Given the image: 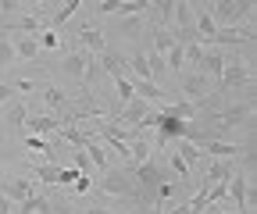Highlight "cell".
<instances>
[{
  "label": "cell",
  "mask_w": 257,
  "mask_h": 214,
  "mask_svg": "<svg viewBox=\"0 0 257 214\" xmlns=\"http://www.w3.org/2000/svg\"><path fill=\"white\" fill-rule=\"evenodd\" d=\"M204 8L218 29H232V22H250L253 0H218V4H204Z\"/></svg>",
  "instance_id": "cell-1"
},
{
  "label": "cell",
  "mask_w": 257,
  "mask_h": 214,
  "mask_svg": "<svg viewBox=\"0 0 257 214\" xmlns=\"http://www.w3.org/2000/svg\"><path fill=\"white\" fill-rule=\"evenodd\" d=\"M253 86V72L243 57H225V68L218 75V89L225 93V89H250Z\"/></svg>",
  "instance_id": "cell-2"
},
{
  "label": "cell",
  "mask_w": 257,
  "mask_h": 214,
  "mask_svg": "<svg viewBox=\"0 0 257 214\" xmlns=\"http://www.w3.org/2000/svg\"><path fill=\"white\" fill-rule=\"evenodd\" d=\"M96 189L107 193V196H121V200H128V203H140V189H136V182L128 178V175H121V171H107V178H104Z\"/></svg>",
  "instance_id": "cell-3"
},
{
  "label": "cell",
  "mask_w": 257,
  "mask_h": 214,
  "mask_svg": "<svg viewBox=\"0 0 257 214\" xmlns=\"http://www.w3.org/2000/svg\"><path fill=\"white\" fill-rule=\"evenodd\" d=\"M179 89H182V97L193 104V100H197V104H204V100H211L214 93H211V79L204 75V72H189V75H182L179 79Z\"/></svg>",
  "instance_id": "cell-4"
},
{
  "label": "cell",
  "mask_w": 257,
  "mask_h": 214,
  "mask_svg": "<svg viewBox=\"0 0 257 214\" xmlns=\"http://www.w3.org/2000/svg\"><path fill=\"white\" fill-rule=\"evenodd\" d=\"M250 175L246 171H232L229 178V200L236 203V214H250Z\"/></svg>",
  "instance_id": "cell-5"
},
{
  "label": "cell",
  "mask_w": 257,
  "mask_h": 214,
  "mask_svg": "<svg viewBox=\"0 0 257 214\" xmlns=\"http://www.w3.org/2000/svg\"><path fill=\"white\" fill-rule=\"evenodd\" d=\"M0 193H4V196L18 207V203H25L32 193H36V189H32V182H29L25 175H15V178H4V182H0Z\"/></svg>",
  "instance_id": "cell-6"
},
{
  "label": "cell",
  "mask_w": 257,
  "mask_h": 214,
  "mask_svg": "<svg viewBox=\"0 0 257 214\" xmlns=\"http://www.w3.org/2000/svg\"><path fill=\"white\" fill-rule=\"evenodd\" d=\"M75 36H79V50H86V54H104V50H107V40H104V33H100V29H89V25H82Z\"/></svg>",
  "instance_id": "cell-7"
},
{
  "label": "cell",
  "mask_w": 257,
  "mask_h": 214,
  "mask_svg": "<svg viewBox=\"0 0 257 214\" xmlns=\"http://www.w3.org/2000/svg\"><path fill=\"white\" fill-rule=\"evenodd\" d=\"M61 129L57 114H40V118H25V136H50Z\"/></svg>",
  "instance_id": "cell-8"
},
{
  "label": "cell",
  "mask_w": 257,
  "mask_h": 214,
  "mask_svg": "<svg viewBox=\"0 0 257 214\" xmlns=\"http://www.w3.org/2000/svg\"><path fill=\"white\" fill-rule=\"evenodd\" d=\"M79 150H86V154H89L93 168H100V171H111V157H107V150H104V143H100V139H93V136L86 132V139H82V146H79Z\"/></svg>",
  "instance_id": "cell-9"
},
{
  "label": "cell",
  "mask_w": 257,
  "mask_h": 214,
  "mask_svg": "<svg viewBox=\"0 0 257 214\" xmlns=\"http://www.w3.org/2000/svg\"><path fill=\"white\" fill-rule=\"evenodd\" d=\"M79 8H86L82 0H68V4H57V11L43 18V29H50V33H54V29H57V25H64V22H68V18L79 11Z\"/></svg>",
  "instance_id": "cell-10"
},
{
  "label": "cell",
  "mask_w": 257,
  "mask_h": 214,
  "mask_svg": "<svg viewBox=\"0 0 257 214\" xmlns=\"http://www.w3.org/2000/svg\"><path fill=\"white\" fill-rule=\"evenodd\" d=\"M161 111H165L168 118H175V121H186V125H189V121H197V104H189V100H175V104H161Z\"/></svg>",
  "instance_id": "cell-11"
},
{
  "label": "cell",
  "mask_w": 257,
  "mask_h": 214,
  "mask_svg": "<svg viewBox=\"0 0 257 214\" xmlns=\"http://www.w3.org/2000/svg\"><path fill=\"white\" fill-rule=\"evenodd\" d=\"M61 72L68 79H75V82H82V75H86V50H72L61 61Z\"/></svg>",
  "instance_id": "cell-12"
},
{
  "label": "cell",
  "mask_w": 257,
  "mask_h": 214,
  "mask_svg": "<svg viewBox=\"0 0 257 214\" xmlns=\"http://www.w3.org/2000/svg\"><path fill=\"white\" fill-rule=\"evenodd\" d=\"M172 150L186 161V168H189V171L197 168V164H200V157H204V154H200V146L193 143V139H175V143H172Z\"/></svg>",
  "instance_id": "cell-13"
},
{
  "label": "cell",
  "mask_w": 257,
  "mask_h": 214,
  "mask_svg": "<svg viewBox=\"0 0 257 214\" xmlns=\"http://www.w3.org/2000/svg\"><path fill=\"white\" fill-rule=\"evenodd\" d=\"M221 68H225V50H214V47H211V50L204 54V61H200V68H197V72H204L207 79H218Z\"/></svg>",
  "instance_id": "cell-14"
},
{
  "label": "cell",
  "mask_w": 257,
  "mask_h": 214,
  "mask_svg": "<svg viewBox=\"0 0 257 214\" xmlns=\"http://www.w3.org/2000/svg\"><path fill=\"white\" fill-rule=\"evenodd\" d=\"M43 104L61 118V111H68V93H64L61 86H47V89H43Z\"/></svg>",
  "instance_id": "cell-15"
},
{
  "label": "cell",
  "mask_w": 257,
  "mask_h": 214,
  "mask_svg": "<svg viewBox=\"0 0 257 214\" xmlns=\"http://www.w3.org/2000/svg\"><path fill=\"white\" fill-rule=\"evenodd\" d=\"M8 121V125H25V118H29V107H25V97H18V100H11L8 107H4V114H0Z\"/></svg>",
  "instance_id": "cell-16"
},
{
  "label": "cell",
  "mask_w": 257,
  "mask_h": 214,
  "mask_svg": "<svg viewBox=\"0 0 257 214\" xmlns=\"http://www.w3.org/2000/svg\"><path fill=\"white\" fill-rule=\"evenodd\" d=\"M18 214H54V203L40 193H32L25 203H18Z\"/></svg>",
  "instance_id": "cell-17"
},
{
  "label": "cell",
  "mask_w": 257,
  "mask_h": 214,
  "mask_svg": "<svg viewBox=\"0 0 257 214\" xmlns=\"http://www.w3.org/2000/svg\"><path fill=\"white\" fill-rule=\"evenodd\" d=\"M11 47H15V57H25V61H32V57L40 54L36 36H18V40H11Z\"/></svg>",
  "instance_id": "cell-18"
},
{
  "label": "cell",
  "mask_w": 257,
  "mask_h": 214,
  "mask_svg": "<svg viewBox=\"0 0 257 214\" xmlns=\"http://www.w3.org/2000/svg\"><path fill=\"white\" fill-rule=\"evenodd\" d=\"M150 11L157 15L161 29H168V33H172V15H175V0H157V4H150Z\"/></svg>",
  "instance_id": "cell-19"
},
{
  "label": "cell",
  "mask_w": 257,
  "mask_h": 214,
  "mask_svg": "<svg viewBox=\"0 0 257 214\" xmlns=\"http://www.w3.org/2000/svg\"><path fill=\"white\" fill-rule=\"evenodd\" d=\"M29 171L36 175L40 182H47V186H57V164H47V161H36V164H29Z\"/></svg>",
  "instance_id": "cell-20"
},
{
  "label": "cell",
  "mask_w": 257,
  "mask_h": 214,
  "mask_svg": "<svg viewBox=\"0 0 257 214\" xmlns=\"http://www.w3.org/2000/svg\"><path fill=\"white\" fill-rule=\"evenodd\" d=\"M165 65H168L172 72H182V65H186V47H182V43H172V47H168Z\"/></svg>",
  "instance_id": "cell-21"
},
{
  "label": "cell",
  "mask_w": 257,
  "mask_h": 214,
  "mask_svg": "<svg viewBox=\"0 0 257 214\" xmlns=\"http://www.w3.org/2000/svg\"><path fill=\"white\" fill-rule=\"evenodd\" d=\"M204 54H207V47H204V43H197V40L186 43V65L197 72V68H200V61H204Z\"/></svg>",
  "instance_id": "cell-22"
},
{
  "label": "cell",
  "mask_w": 257,
  "mask_h": 214,
  "mask_svg": "<svg viewBox=\"0 0 257 214\" xmlns=\"http://www.w3.org/2000/svg\"><path fill=\"white\" fill-rule=\"evenodd\" d=\"M172 43H175V36H172V33H168V29H154V47H150V50H154V54H161V57H165V54H168V47H172Z\"/></svg>",
  "instance_id": "cell-23"
},
{
  "label": "cell",
  "mask_w": 257,
  "mask_h": 214,
  "mask_svg": "<svg viewBox=\"0 0 257 214\" xmlns=\"http://www.w3.org/2000/svg\"><path fill=\"white\" fill-rule=\"evenodd\" d=\"M168 168H172V175H175V182H186V178L193 175V171L186 168V161H182V157L175 154V150H168Z\"/></svg>",
  "instance_id": "cell-24"
},
{
  "label": "cell",
  "mask_w": 257,
  "mask_h": 214,
  "mask_svg": "<svg viewBox=\"0 0 257 214\" xmlns=\"http://www.w3.org/2000/svg\"><path fill=\"white\" fill-rule=\"evenodd\" d=\"M36 43H40V50H61L64 47V40L57 33H50V29H43V33L36 36Z\"/></svg>",
  "instance_id": "cell-25"
},
{
  "label": "cell",
  "mask_w": 257,
  "mask_h": 214,
  "mask_svg": "<svg viewBox=\"0 0 257 214\" xmlns=\"http://www.w3.org/2000/svg\"><path fill=\"white\" fill-rule=\"evenodd\" d=\"M11 65H15V47H11V40L0 36V68H11Z\"/></svg>",
  "instance_id": "cell-26"
},
{
  "label": "cell",
  "mask_w": 257,
  "mask_h": 214,
  "mask_svg": "<svg viewBox=\"0 0 257 214\" xmlns=\"http://www.w3.org/2000/svg\"><path fill=\"white\" fill-rule=\"evenodd\" d=\"M72 168H75V171H82V175H89L93 161H89V154H86V150H75V157H72Z\"/></svg>",
  "instance_id": "cell-27"
},
{
  "label": "cell",
  "mask_w": 257,
  "mask_h": 214,
  "mask_svg": "<svg viewBox=\"0 0 257 214\" xmlns=\"http://www.w3.org/2000/svg\"><path fill=\"white\" fill-rule=\"evenodd\" d=\"M79 175L82 171H75V168H57V186H75Z\"/></svg>",
  "instance_id": "cell-28"
},
{
  "label": "cell",
  "mask_w": 257,
  "mask_h": 214,
  "mask_svg": "<svg viewBox=\"0 0 257 214\" xmlns=\"http://www.w3.org/2000/svg\"><path fill=\"white\" fill-rule=\"evenodd\" d=\"M11 100H18V93H15V86H11V82H0V107H8Z\"/></svg>",
  "instance_id": "cell-29"
},
{
  "label": "cell",
  "mask_w": 257,
  "mask_h": 214,
  "mask_svg": "<svg viewBox=\"0 0 257 214\" xmlns=\"http://www.w3.org/2000/svg\"><path fill=\"white\" fill-rule=\"evenodd\" d=\"M93 186H96V182H93V178H89V175H79V178H75V186H72V189H75V193H79V196H86V193H89V189H93Z\"/></svg>",
  "instance_id": "cell-30"
},
{
  "label": "cell",
  "mask_w": 257,
  "mask_h": 214,
  "mask_svg": "<svg viewBox=\"0 0 257 214\" xmlns=\"http://www.w3.org/2000/svg\"><path fill=\"white\" fill-rule=\"evenodd\" d=\"M140 29H143V18H125V22H121V33H125V36H136Z\"/></svg>",
  "instance_id": "cell-31"
},
{
  "label": "cell",
  "mask_w": 257,
  "mask_h": 214,
  "mask_svg": "<svg viewBox=\"0 0 257 214\" xmlns=\"http://www.w3.org/2000/svg\"><path fill=\"white\" fill-rule=\"evenodd\" d=\"M0 11H4V15H15V11H25V4H22V0H0Z\"/></svg>",
  "instance_id": "cell-32"
},
{
  "label": "cell",
  "mask_w": 257,
  "mask_h": 214,
  "mask_svg": "<svg viewBox=\"0 0 257 214\" xmlns=\"http://www.w3.org/2000/svg\"><path fill=\"white\" fill-rule=\"evenodd\" d=\"M114 4H118V0H100V4H89V8H93L96 15H111V11H114Z\"/></svg>",
  "instance_id": "cell-33"
},
{
  "label": "cell",
  "mask_w": 257,
  "mask_h": 214,
  "mask_svg": "<svg viewBox=\"0 0 257 214\" xmlns=\"http://www.w3.org/2000/svg\"><path fill=\"white\" fill-rule=\"evenodd\" d=\"M11 210H15V203H11L4 193H0V214H11Z\"/></svg>",
  "instance_id": "cell-34"
},
{
  "label": "cell",
  "mask_w": 257,
  "mask_h": 214,
  "mask_svg": "<svg viewBox=\"0 0 257 214\" xmlns=\"http://www.w3.org/2000/svg\"><path fill=\"white\" fill-rule=\"evenodd\" d=\"M143 214H165V203H154V207H147Z\"/></svg>",
  "instance_id": "cell-35"
},
{
  "label": "cell",
  "mask_w": 257,
  "mask_h": 214,
  "mask_svg": "<svg viewBox=\"0 0 257 214\" xmlns=\"http://www.w3.org/2000/svg\"><path fill=\"white\" fill-rule=\"evenodd\" d=\"M86 214H111V207H86Z\"/></svg>",
  "instance_id": "cell-36"
},
{
  "label": "cell",
  "mask_w": 257,
  "mask_h": 214,
  "mask_svg": "<svg viewBox=\"0 0 257 214\" xmlns=\"http://www.w3.org/2000/svg\"><path fill=\"white\" fill-rule=\"evenodd\" d=\"M214 214H229V210H214Z\"/></svg>",
  "instance_id": "cell-37"
},
{
  "label": "cell",
  "mask_w": 257,
  "mask_h": 214,
  "mask_svg": "<svg viewBox=\"0 0 257 214\" xmlns=\"http://www.w3.org/2000/svg\"><path fill=\"white\" fill-rule=\"evenodd\" d=\"M0 114H4V107H0Z\"/></svg>",
  "instance_id": "cell-38"
}]
</instances>
